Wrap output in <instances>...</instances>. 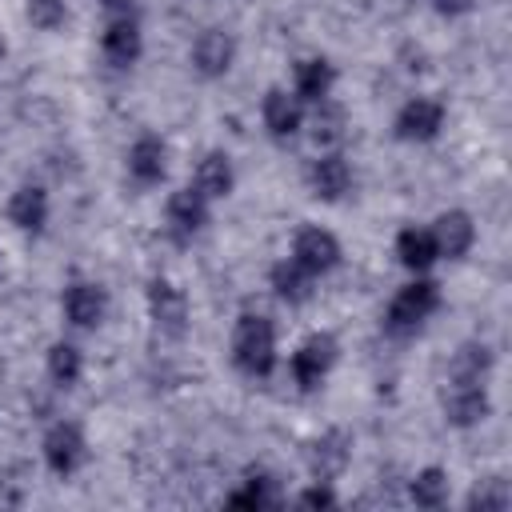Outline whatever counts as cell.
<instances>
[{
  "mask_svg": "<svg viewBox=\"0 0 512 512\" xmlns=\"http://www.w3.org/2000/svg\"><path fill=\"white\" fill-rule=\"evenodd\" d=\"M24 16H28L32 28L56 32V28L64 24V16H68V4H64V0H28V4H24Z\"/></svg>",
  "mask_w": 512,
  "mask_h": 512,
  "instance_id": "4316f807",
  "label": "cell"
},
{
  "mask_svg": "<svg viewBox=\"0 0 512 512\" xmlns=\"http://www.w3.org/2000/svg\"><path fill=\"white\" fill-rule=\"evenodd\" d=\"M348 448H352V440H348V432H340V428L316 436V440L308 444V468H312V476H316V480H336V476L348 468Z\"/></svg>",
  "mask_w": 512,
  "mask_h": 512,
  "instance_id": "5bb4252c",
  "label": "cell"
},
{
  "mask_svg": "<svg viewBox=\"0 0 512 512\" xmlns=\"http://www.w3.org/2000/svg\"><path fill=\"white\" fill-rule=\"evenodd\" d=\"M332 84H336V68H332L324 56L300 60L296 72H292V96H296L300 104H320V100H328Z\"/></svg>",
  "mask_w": 512,
  "mask_h": 512,
  "instance_id": "9a60e30c",
  "label": "cell"
},
{
  "mask_svg": "<svg viewBox=\"0 0 512 512\" xmlns=\"http://www.w3.org/2000/svg\"><path fill=\"white\" fill-rule=\"evenodd\" d=\"M436 308H440V288H436L432 280H412V284H404V288L392 296V304H388V328L412 332V328H420Z\"/></svg>",
  "mask_w": 512,
  "mask_h": 512,
  "instance_id": "7a4b0ae2",
  "label": "cell"
},
{
  "mask_svg": "<svg viewBox=\"0 0 512 512\" xmlns=\"http://www.w3.org/2000/svg\"><path fill=\"white\" fill-rule=\"evenodd\" d=\"M508 504H512V492H508V484H504L500 476L484 480V484L468 496V508H508Z\"/></svg>",
  "mask_w": 512,
  "mask_h": 512,
  "instance_id": "f1b7e54d",
  "label": "cell"
},
{
  "mask_svg": "<svg viewBox=\"0 0 512 512\" xmlns=\"http://www.w3.org/2000/svg\"><path fill=\"white\" fill-rule=\"evenodd\" d=\"M236 184V172H232V156L228 152H208L200 164H196V180L192 188L204 196V200H224Z\"/></svg>",
  "mask_w": 512,
  "mask_h": 512,
  "instance_id": "ac0fdd59",
  "label": "cell"
},
{
  "mask_svg": "<svg viewBox=\"0 0 512 512\" xmlns=\"http://www.w3.org/2000/svg\"><path fill=\"white\" fill-rule=\"evenodd\" d=\"M4 52H8V48H4V40H0V60H4Z\"/></svg>",
  "mask_w": 512,
  "mask_h": 512,
  "instance_id": "d6a6232c",
  "label": "cell"
},
{
  "mask_svg": "<svg viewBox=\"0 0 512 512\" xmlns=\"http://www.w3.org/2000/svg\"><path fill=\"white\" fill-rule=\"evenodd\" d=\"M228 504H232V508H268V504H272V484H268V476H248V484H244L240 492H232Z\"/></svg>",
  "mask_w": 512,
  "mask_h": 512,
  "instance_id": "83f0119b",
  "label": "cell"
},
{
  "mask_svg": "<svg viewBox=\"0 0 512 512\" xmlns=\"http://www.w3.org/2000/svg\"><path fill=\"white\" fill-rule=\"evenodd\" d=\"M312 272H304L292 256L288 260H280V264H272V272H268V284H272V292L284 300V304H304L308 296H312Z\"/></svg>",
  "mask_w": 512,
  "mask_h": 512,
  "instance_id": "7402d4cb",
  "label": "cell"
},
{
  "mask_svg": "<svg viewBox=\"0 0 512 512\" xmlns=\"http://www.w3.org/2000/svg\"><path fill=\"white\" fill-rule=\"evenodd\" d=\"M260 112H264V128H268L276 140L296 136L300 124H304V108H300V100H296L292 92H284V88H268Z\"/></svg>",
  "mask_w": 512,
  "mask_h": 512,
  "instance_id": "e0dca14e",
  "label": "cell"
},
{
  "mask_svg": "<svg viewBox=\"0 0 512 512\" xmlns=\"http://www.w3.org/2000/svg\"><path fill=\"white\" fill-rule=\"evenodd\" d=\"M232 364L244 376H268L276 368V328L268 316L244 312L232 328Z\"/></svg>",
  "mask_w": 512,
  "mask_h": 512,
  "instance_id": "6da1fadb",
  "label": "cell"
},
{
  "mask_svg": "<svg viewBox=\"0 0 512 512\" xmlns=\"http://www.w3.org/2000/svg\"><path fill=\"white\" fill-rule=\"evenodd\" d=\"M108 16H132V0H100Z\"/></svg>",
  "mask_w": 512,
  "mask_h": 512,
  "instance_id": "1f68e13d",
  "label": "cell"
},
{
  "mask_svg": "<svg viewBox=\"0 0 512 512\" xmlns=\"http://www.w3.org/2000/svg\"><path fill=\"white\" fill-rule=\"evenodd\" d=\"M308 184H312V196L316 200H344L348 188H352V164L340 156V152H320L308 168Z\"/></svg>",
  "mask_w": 512,
  "mask_h": 512,
  "instance_id": "7c38bea8",
  "label": "cell"
},
{
  "mask_svg": "<svg viewBox=\"0 0 512 512\" xmlns=\"http://www.w3.org/2000/svg\"><path fill=\"white\" fill-rule=\"evenodd\" d=\"M8 220L20 228V232H40L48 224V192L40 184H24L12 192L8 200Z\"/></svg>",
  "mask_w": 512,
  "mask_h": 512,
  "instance_id": "d6986e66",
  "label": "cell"
},
{
  "mask_svg": "<svg viewBox=\"0 0 512 512\" xmlns=\"http://www.w3.org/2000/svg\"><path fill=\"white\" fill-rule=\"evenodd\" d=\"M64 316H68V324H76V328H96L100 320H104V312H108V292L96 284V280H72L68 288H64Z\"/></svg>",
  "mask_w": 512,
  "mask_h": 512,
  "instance_id": "30bf717a",
  "label": "cell"
},
{
  "mask_svg": "<svg viewBox=\"0 0 512 512\" xmlns=\"http://www.w3.org/2000/svg\"><path fill=\"white\" fill-rule=\"evenodd\" d=\"M396 256H400V264L408 272H428L440 252H436V240H432L428 228H404L396 236Z\"/></svg>",
  "mask_w": 512,
  "mask_h": 512,
  "instance_id": "603a6c76",
  "label": "cell"
},
{
  "mask_svg": "<svg viewBox=\"0 0 512 512\" xmlns=\"http://www.w3.org/2000/svg\"><path fill=\"white\" fill-rule=\"evenodd\" d=\"M432 4H436V12H444V16H460V12L472 8V0H432Z\"/></svg>",
  "mask_w": 512,
  "mask_h": 512,
  "instance_id": "4dcf8cb0",
  "label": "cell"
},
{
  "mask_svg": "<svg viewBox=\"0 0 512 512\" xmlns=\"http://www.w3.org/2000/svg\"><path fill=\"white\" fill-rule=\"evenodd\" d=\"M80 372H84L80 348H76V344H64V340H56V344L48 348V376H52V384H60V388H72V384L80 380Z\"/></svg>",
  "mask_w": 512,
  "mask_h": 512,
  "instance_id": "d4e9b609",
  "label": "cell"
},
{
  "mask_svg": "<svg viewBox=\"0 0 512 512\" xmlns=\"http://www.w3.org/2000/svg\"><path fill=\"white\" fill-rule=\"evenodd\" d=\"M444 128V104L432 96H412L400 112H396V136L408 144H424L436 140Z\"/></svg>",
  "mask_w": 512,
  "mask_h": 512,
  "instance_id": "52a82bcc",
  "label": "cell"
},
{
  "mask_svg": "<svg viewBox=\"0 0 512 512\" xmlns=\"http://www.w3.org/2000/svg\"><path fill=\"white\" fill-rule=\"evenodd\" d=\"M488 372H492V352L488 344H464L456 356H452V368H448V380H484L488 384Z\"/></svg>",
  "mask_w": 512,
  "mask_h": 512,
  "instance_id": "cb8c5ba5",
  "label": "cell"
},
{
  "mask_svg": "<svg viewBox=\"0 0 512 512\" xmlns=\"http://www.w3.org/2000/svg\"><path fill=\"white\" fill-rule=\"evenodd\" d=\"M428 232H432V240H436V252H440V256H448V260L468 256V252H472V244H476V224H472V216H468V212H460V208L440 212V216H436V224H432Z\"/></svg>",
  "mask_w": 512,
  "mask_h": 512,
  "instance_id": "4fadbf2b",
  "label": "cell"
},
{
  "mask_svg": "<svg viewBox=\"0 0 512 512\" xmlns=\"http://www.w3.org/2000/svg\"><path fill=\"white\" fill-rule=\"evenodd\" d=\"M292 260H296L304 272L324 276V272H332V268L340 264V240H336L328 228L308 224V228H300V232L292 236Z\"/></svg>",
  "mask_w": 512,
  "mask_h": 512,
  "instance_id": "277c9868",
  "label": "cell"
},
{
  "mask_svg": "<svg viewBox=\"0 0 512 512\" xmlns=\"http://www.w3.org/2000/svg\"><path fill=\"white\" fill-rule=\"evenodd\" d=\"M344 128H348L344 108H340V104H332V100H320V104H316V112H312V124H308L312 144H316L320 152H336V148L344 144Z\"/></svg>",
  "mask_w": 512,
  "mask_h": 512,
  "instance_id": "44dd1931",
  "label": "cell"
},
{
  "mask_svg": "<svg viewBox=\"0 0 512 512\" xmlns=\"http://www.w3.org/2000/svg\"><path fill=\"white\" fill-rule=\"evenodd\" d=\"M168 168V148L160 136H140L132 148H128V172L136 184H156Z\"/></svg>",
  "mask_w": 512,
  "mask_h": 512,
  "instance_id": "ffe728a7",
  "label": "cell"
},
{
  "mask_svg": "<svg viewBox=\"0 0 512 512\" xmlns=\"http://www.w3.org/2000/svg\"><path fill=\"white\" fill-rule=\"evenodd\" d=\"M336 340L328 336V332H312L296 352H292V360H288V368H292V380L308 392V388H320L324 384V376L332 372V364H336Z\"/></svg>",
  "mask_w": 512,
  "mask_h": 512,
  "instance_id": "3957f363",
  "label": "cell"
},
{
  "mask_svg": "<svg viewBox=\"0 0 512 512\" xmlns=\"http://www.w3.org/2000/svg\"><path fill=\"white\" fill-rule=\"evenodd\" d=\"M192 68L204 76V80H216V76H224L228 68H232V60H236V40H232V32H224V28H204L200 36H196V44H192Z\"/></svg>",
  "mask_w": 512,
  "mask_h": 512,
  "instance_id": "ba28073f",
  "label": "cell"
},
{
  "mask_svg": "<svg viewBox=\"0 0 512 512\" xmlns=\"http://www.w3.org/2000/svg\"><path fill=\"white\" fill-rule=\"evenodd\" d=\"M44 460L56 476H72L88 460V440H84L80 424H72V420L52 424L48 436H44Z\"/></svg>",
  "mask_w": 512,
  "mask_h": 512,
  "instance_id": "8992f818",
  "label": "cell"
},
{
  "mask_svg": "<svg viewBox=\"0 0 512 512\" xmlns=\"http://www.w3.org/2000/svg\"><path fill=\"white\" fill-rule=\"evenodd\" d=\"M148 316H152V324L160 332L180 336L184 324H188V300H184V292L172 280H152L148 284Z\"/></svg>",
  "mask_w": 512,
  "mask_h": 512,
  "instance_id": "8fae6325",
  "label": "cell"
},
{
  "mask_svg": "<svg viewBox=\"0 0 512 512\" xmlns=\"http://www.w3.org/2000/svg\"><path fill=\"white\" fill-rule=\"evenodd\" d=\"M300 504H304V508H332V504H336V496H332L328 480H316L312 488H304V492H300Z\"/></svg>",
  "mask_w": 512,
  "mask_h": 512,
  "instance_id": "f546056e",
  "label": "cell"
},
{
  "mask_svg": "<svg viewBox=\"0 0 512 512\" xmlns=\"http://www.w3.org/2000/svg\"><path fill=\"white\" fill-rule=\"evenodd\" d=\"M488 412H492V400H488V384L484 380H448V388H444V416L456 428H472Z\"/></svg>",
  "mask_w": 512,
  "mask_h": 512,
  "instance_id": "5b68a950",
  "label": "cell"
},
{
  "mask_svg": "<svg viewBox=\"0 0 512 512\" xmlns=\"http://www.w3.org/2000/svg\"><path fill=\"white\" fill-rule=\"evenodd\" d=\"M204 224H208V200H204L192 184L168 196V228H172L180 240H192Z\"/></svg>",
  "mask_w": 512,
  "mask_h": 512,
  "instance_id": "2e32d148",
  "label": "cell"
},
{
  "mask_svg": "<svg viewBox=\"0 0 512 512\" xmlns=\"http://www.w3.org/2000/svg\"><path fill=\"white\" fill-rule=\"evenodd\" d=\"M408 492H412V500L420 508H440L448 500V472L444 468H424V472L412 476V488Z\"/></svg>",
  "mask_w": 512,
  "mask_h": 512,
  "instance_id": "484cf974",
  "label": "cell"
},
{
  "mask_svg": "<svg viewBox=\"0 0 512 512\" xmlns=\"http://www.w3.org/2000/svg\"><path fill=\"white\" fill-rule=\"evenodd\" d=\"M100 52L112 68H132L144 52V36H140V24L132 16H112L104 36H100Z\"/></svg>",
  "mask_w": 512,
  "mask_h": 512,
  "instance_id": "9c48e42d",
  "label": "cell"
}]
</instances>
